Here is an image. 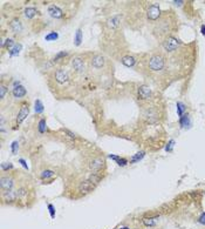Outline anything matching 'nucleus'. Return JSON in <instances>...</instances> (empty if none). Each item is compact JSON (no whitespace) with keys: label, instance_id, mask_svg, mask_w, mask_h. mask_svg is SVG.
<instances>
[{"label":"nucleus","instance_id":"obj_1","mask_svg":"<svg viewBox=\"0 0 205 229\" xmlns=\"http://www.w3.org/2000/svg\"><path fill=\"white\" fill-rule=\"evenodd\" d=\"M164 65H165V60L163 58L162 55L156 54L152 55L150 58V61H149V67L152 72H160L164 68Z\"/></svg>","mask_w":205,"mask_h":229},{"label":"nucleus","instance_id":"obj_2","mask_svg":"<svg viewBox=\"0 0 205 229\" xmlns=\"http://www.w3.org/2000/svg\"><path fill=\"white\" fill-rule=\"evenodd\" d=\"M181 45V41L173 37H168L164 41H163V47L165 51L168 52H173L176 48H178V46Z\"/></svg>","mask_w":205,"mask_h":229},{"label":"nucleus","instance_id":"obj_3","mask_svg":"<svg viewBox=\"0 0 205 229\" xmlns=\"http://www.w3.org/2000/svg\"><path fill=\"white\" fill-rule=\"evenodd\" d=\"M104 167V160L102 157H94L90 162H89V168L93 173L101 172V169Z\"/></svg>","mask_w":205,"mask_h":229},{"label":"nucleus","instance_id":"obj_4","mask_svg":"<svg viewBox=\"0 0 205 229\" xmlns=\"http://www.w3.org/2000/svg\"><path fill=\"white\" fill-rule=\"evenodd\" d=\"M14 186V180L10 177V176H2L1 180H0V187H1V190L2 193L4 192H7V190H12Z\"/></svg>","mask_w":205,"mask_h":229},{"label":"nucleus","instance_id":"obj_5","mask_svg":"<svg viewBox=\"0 0 205 229\" xmlns=\"http://www.w3.org/2000/svg\"><path fill=\"white\" fill-rule=\"evenodd\" d=\"M95 186L96 185H94L92 181L86 180V181L81 182V185L79 186V192H80L81 194H88V193H90V192H93V190H94Z\"/></svg>","mask_w":205,"mask_h":229},{"label":"nucleus","instance_id":"obj_6","mask_svg":"<svg viewBox=\"0 0 205 229\" xmlns=\"http://www.w3.org/2000/svg\"><path fill=\"white\" fill-rule=\"evenodd\" d=\"M137 94H138V99H141V100H148L151 97L150 87L147 86V85H142V86L138 87Z\"/></svg>","mask_w":205,"mask_h":229},{"label":"nucleus","instance_id":"obj_7","mask_svg":"<svg viewBox=\"0 0 205 229\" xmlns=\"http://www.w3.org/2000/svg\"><path fill=\"white\" fill-rule=\"evenodd\" d=\"M160 6L158 5H151L150 7L148 8V12H147V15H148V18L150 19V20H156L158 17H160Z\"/></svg>","mask_w":205,"mask_h":229},{"label":"nucleus","instance_id":"obj_8","mask_svg":"<svg viewBox=\"0 0 205 229\" xmlns=\"http://www.w3.org/2000/svg\"><path fill=\"white\" fill-rule=\"evenodd\" d=\"M28 113H30V107H28V105H27V103L22 105L20 110H19V113H18V116H17V123L20 125L22 121L27 118Z\"/></svg>","mask_w":205,"mask_h":229},{"label":"nucleus","instance_id":"obj_9","mask_svg":"<svg viewBox=\"0 0 205 229\" xmlns=\"http://www.w3.org/2000/svg\"><path fill=\"white\" fill-rule=\"evenodd\" d=\"M68 79H69V75H68V73L66 71L61 69V68L55 71V80L59 84H65V82L68 81Z\"/></svg>","mask_w":205,"mask_h":229},{"label":"nucleus","instance_id":"obj_10","mask_svg":"<svg viewBox=\"0 0 205 229\" xmlns=\"http://www.w3.org/2000/svg\"><path fill=\"white\" fill-rule=\"evenodd\" d=\"M12 94H13L14 98H17V99L23 98V97L26 95V89H25L23 86L19 85V82H15V86H14L13 91H12Z\"/></svg>","mask_w":205,"mask_h":229},{"label":"nucleus","instance_id":"obj_11","mask_svg":"<svg viewBox=\"0 0 205 229\" xmlns=\"http://www.w3.org/2000/svg\"><path fill=\"white\" fill-rule=\"evenodd\" d=\"M72 66H73V68L75 69L77 73H83L85 72V64H83V61H82V59L81 58H74L73 60H72Z\"/></svg>","mask_w":205,"mask_h":229},{"label":"nucleus","instance_id":"obj_12","mask_svg":"<svg viewBox=\"0 0 205 229\" xmlns=\"http://www.w3.org/2000/svg\"><path fill=\"white\" fill-rule=\"evenodd\" d=\"M48 13L51 14V17H53L55 19H60L64 15L62 10L60 7H57V6H55V5H52V6L48 7Z\"/></svg>","mask_w":205,"mask_h":229},{"label":"nucleus","instance_id":"obj_13","mask_svg":"<svg viewBox=\"0 0 205 229\" xmlns=\"http://www.w3.org/2000/svg\"><path fill=\"white\" fill-rule=\"evenodd\" d=\"M1 195H2L4 201H6V202H13V201H15V200L18 199V193H17L15 190L4 192V193H1Z\"/></svg>","mask_w":205,"mask_h":229},{"label":"nucleus","instance_id":"obj_14","mask_svg":"<svg viewBox=\"0 0 205 229\" xmlns=\"http://www.w3.org/2000/svg\"><path fill=\"white\" fill-rule=\"evenodd\" d=\"M92 65L95 68H102L104 66V58L102 55H95L92 60Z\"/></svg>","mask_w":205,"mask_h":229},{"label":"nucleus","instance_id":"obj_15","mask_svg":"<svg viewBox=\"0 0 205 229\" xmlns=\"http://www.w3.org/2000/svg\"><path fill=\"white\" fill-rule=\"evenodd\" d=\"M11 30L14 33H19L22 31V25L21 21L19 19H14L13 21L11 22Z\"/></svg>","mask_w":205,"mask_h":229},{"label":"nucleus","instance_id":"obj_16","mask_svg":"<svg viewBox=\"0 0 205 229\" xmlns=\"http://www.w3.org/2000/svg\"><path fill=\"white\" fill-rule=\"evenodd\" d=\"M120 22H121V17L120 15H114L108 20V26L110 28H116L120 25Z\"/></svg>","mask_w":205,"mask_h":229},{"label":"nucleus","instance_id":"obj_17","mask_svg":"<svg viewBox=\"0 0 205 229\" xmlns=\"http://www.w3.org/2000/svg\"><path fill=\"white\" fill-rule=\"evenodd\" d=\"M121 61H122V64H123V65L127 66V67H131V66L135 65V62H136L135 58H134V56H130V55H126V56H123Z\"/></svg>","mask_w":205,"mask_h":229},{"label":"nucleus","instance_id":"obj_18","mask_svg":"<svg viewBox=\"0 0 205 229\" xmlns=\"http://www.w3.org/2000/svg\"><path fill=\"white\" fill-rule=\"evenodd\" d=\"M158 216H154V218H144L142 221L147 227H154L157 222H158Z\"/></svg>","mask_w":205,"mask_h":229},{"label":"nucleus","instance_id":"obj_19","mask_svg":"<svg viewBox=\"0 0 205 229\" xmlns=\"http://www.w3.org/2000/svg\"><path fill=\"white\" fill-rule=\"evenodd\" d=\"M101 172H97V173H92V174L89 175V177H88V180L89 181H92L94 185H97L100 181H101V179H102V175L100 174Z\"/></svg>","mask_w":205,"mask_h":229},{"label":"nucleus","instance_id":"obj_20","mask_svg":"<svg viewBox=\"0 0 205 229\" xmlns=\"http://www.w3.org/2000/svg\"><path fill=\"white\" fill-rule=\"evenodd\" d=\"M35 14H36V10H35L34 7H27V8L25 10V17H26L27 19H32Z\"/></svg>","mask_w":205,"mask_h":229},{"label":"nucleus","instance_id":"obj_21","mask_svg":"<svg viewBox=\"0 0 205 229\" xmlns=\"http://www.w3.org/2000/svg\"><path fill=\"white\" fill-rule=\"evenodd\" d=\"M21 48H22V46L20 44L14 45V47H13L11 51H10V55H12V56H13V55H18L19 53H20Z\"/></svg>","mask_w":205,"mask_h":229},{"label":"nucleus","instance_id":"obj_22","mask_svg":"<svg viewBox=\"0 0 205 229\" xmlns=\"http://www.w3.org/2000/svg\"><path fill=\"white\" fill-rule=\"evenodd\" d=\"M42 112H43L42 102H41L40 100H36V101H35V113L40 114V113H42Z\"/></svg>","mask_w":205,"mask_h":229},{"label":"nucleus","instance_id":"obj_23","mask_svg":"<svg viewBox=\"0 0 205 229\" xmlns=\"http://www.w3.org/2000/svg\"><path fill=\"white\" fill-rule=\"evenodd\" d=\"M74 41H75L76 46H79V45L81 44V41H82V32H81V30H77V32H76V34H75V39H74Z\"/></svg>","mask_w":205,"mask_h":229},{"label":"nucleus","instance_id":"obj_24","mask_svg":"<svg viewBox=\"0 0 205 229\" xmlns=\"http://www.w3.org/2000/svg\"><path fill=\"white\" fill-rule=\"evenodd\" d=\"M54 172L53 170H49V169H47V170H43L42 173H41V177L42 179H48V177H52V176H54Z\"/></svg>","mask_w":205,"mask_h":229},{"label":"nucleus","instance_id":"obj_25","mask_svg":"<svg viewBox=\"0 0 205 229\" xmlns=\"http://www.w3.org/2000/svg\"><path fill=\"white\" fill-rule=\"evenodd\" d=\"M143 156H144V152L137 153L136 155H134V156L131 157V161H130V162H132V164H134V162H137V161H138V160H141Z\"/></svg>","mask_w":205,"mask_h":229},{"label":"nucleus","instance_id":"obj_26","mask_svg":"<svg viewBox=\"0 0 205 229\" xmlns=\"http://www.w3.org/2000/svg\"><path fill=\"white\" fill-rule=\"evenodd\" d=\"M184 110H185V106H184L182 102H177V113H178L179 116L183 115Z\"/></svg>","mask_w":205,"mask_h":229},{"label":"nucleus","instance_id":"obj_27","mask_svg":"<svg viewBox=\"0 0 205 229\" xmlns=\"http://www.w3.org/2000/svg\"><path fill=\"white\" fill-rule=\"evenodd\" d=\"M57 37H59V35H57V33L52 32V33H49L48 35H46V37H45V39H46L47 41H51V40H56V39H57Z\"/></svg>","mask_w":205,"mask_h":229},{"label":"nucleus","instance_id":"obj_28","mask_svg":"<svg viewBox=\"0 0 205 229\" xmlns=\"http://www.w3.org/2000/svg\"><path fill=\"white\" fill-rule=\"evenodd\" d=\"M190 123V120H189V115L186 114V115H183V116H181V125L185 127L186 125H189Z\"/></svg>","mask_w":205,"mask_h":229},{"label":"nucleus","instance_id":"obj_29","mask_svg":"<svg viewBox=\"0 0 205 229\" xmlns=\"http://www.w3.org/2000/svg\"><path fill=\"white\" fill-rule=\"evenodd\" d=\"M39 132L40 133H45L46 132V120L45 119H41L40 122H39Z\"/></svg>","mask_w":205,"mask_h":229},{"label":"nucleus","instance_id":"obj_30","mask_svg":"<svg viewBox=\"0 0 205 229\" xmlns=\"http://www.w3.org/2000/svg\"><path fill=\"white\" fill-rule=\"evenodd\" d=\"M13 168V164L11 162H4L1 164V169L2 170H8V169H12Z\"/></svg>","mask_w":205,"mask_h":229},{"label":"nucleus","instance_id":"obj_31","mask_svg":"<svg viewBox=\"0 0 205 229\" xmlns=\"http://www.w3.org/2000/svg\"><path fill=\"white\" fill-rule=\"evenodd\" d=\"M48 210H49V214H51V218H55V208H54V206L52 205V203H49L48 206Z\"/></svg>","mask_w":205,"mask_h":229},{"label":"nucleus","instance_id":"obj_32","mask_svg":"<svg viewBox=\"0 0 205 229\" xmlns=\"http://www.w3.org/2000/svg\"><path fill=\"white\" fill-rule=\"evenodd\" d=\"M6 92H7V87H6L5 85H1V86H0V98L1 99L5 98Z\"/></svg>","mask_w":205,"mask_h":229},{"label":"nucleus","instance_id":"obj_33","mask_svg":"<svg viewBox=\"0 0 205 229\" xmlns=\"http://www.w3.org/2000/svg\"><path fill=\"white\" fill-rule=\"evenodd\" d=\"M67 53L66 52H61V53H59V54H56V56L54 58V61H59L60 59H62V58H65Z\"/></svg>","mask_w":205,"mask_h":229},{"label":"nucleus","instance_id":"obj_34","mask_svg":"<svg viewBox=\"0 0 205 229\" xmlns=\"http://www.w3.org/2000/svg\"><path fill=\"white\" fill-rule=\"evenodd\" d=\"M5 45H6V47H7V48H11L12 49V48L14 47V46H13V45H14V41H13L12 39H7V40H6V44Z\"/></svg>","mask_w":205,"mask_h":229},{"label":"nucleus","instance_id":"obj_35","mask_svg":"<svg viewBox=\"0 0 205 229\" xmlns=\"http://www.w3.org/2000/svg\"><path fill=\"white\" fill-rule=\"evenodd\" d=\"M116 162H117V164H119L120 166H122V167H123V166H126V164H128V161H127L126 159H123V157H122V159L120 157V159L117 160V161H116Z\"/></svg>","mask_w":205,"mask_h":229},{"label":"nucleus","instance_id":"obj_36","mask_svg":"<svg viewBox=\"0 0 205 229\" xmlns=\"http://www.w3.org/2000/svg\"><path fill=\"white\" fill-rule=\"evenodd\" d=\"M17 151H18V142L14 141L13 143H12V153H13V154H15Z\"/></svg>","mask_w":205,"mask_h":229},{"label":"nucleus","instance_id":"obj_37","mask_svg":"<svg viewBox=\"0 0 205 229\" xmlns=\"http://www.w3.org/2000/svg\"><path fill=\"white\" fill-rule=\"evenodd\" d=\"M173 143H175V141H173V140H170V141H169V143H168V146H166V148H165V149H166V151H169V152H170V151H171V149H172V147H173Z\"/></svg>","mask_w":205,"mask_h":229},{"label":"nucleus","instance_id":"obj_38","mask_svg":"<svg viewBox=\"0 0 205 229\" xmlns=\"http://www.w3.org/2000/svg\"><path fill=\"white\" fill-rule=\"evenodd\" d=\"M198 222H199L200 224H205V213H203V214L199 216V218H198Z\"/></svg>","mask_w":205,"mask_h":229},{"label":"nucleus","instance_id":"obj_39","mask_svg":"<svg viewBox=\"0 0 205 229\" xmlns=\"http://www.w3.org/2000/svg\"><path fill=\"white\" fill-rule=\"evenodd\" d=\"M19 162H20V164H21L22 166H23V167L26 168V169H28V166H27V164H26V161H25L23 159H20V160H19Z\"/></svg>","mask_w":205,"mask_h":229},{"label":"nucleus","instance_id":"obj_40","mask_svg":"<svg viewBox=\"0 0 205 229\" xmlns=\"http://www.w3.org/2000/svg\"><path fill=\"white\" fill-rule=\"evenodd\" d=\"M109 157L113 159V160H115V161H117L120 159V156H116V155H109Z\"/></svg>","mask_w":205,"mask_h":229},{"label":"nucleus","instance_id":"obj_41","mask_svg":"<svg viewBox=\"0 0 205 229\" xmlns=\"http://www.w3.org/2000/svg\"><path fill=\"white\" fill-rule=\"evenodd\" d=\"M65 132H66V133H68V134H69V136H70V138H75V136H76L75 134H74V133H72L70 131H67V129H66Z\"/></svg>","mask_w":205,"mask_h":229},{"label":"nucleus","instance_id":"obj_42","mask_svg":"<svg viewBox=\"0 0 205 229\" xmlns=\"http://www.w3.org/2000/svg\"><path fill=\"white\" fill-rule=\"evenodd\" d=\"M202 33H203V34L205 35V26H204V25L202 26Z\"/></svg>","mask_w":205,"mask_h":229},{"label":"nucleus","instance_id":"obj_43","mask_svg":"<svg viewBox=\"0 0 205 229\" xmlns=\"http://www.w3.org/2000/svg\"><path fill=\"white\" fill-rule=\"evenodd\" d=\"M123 229H130V228H128V227H123Z\"/></svg>","mask_w":205,"mask_h":229}]
</instances>
